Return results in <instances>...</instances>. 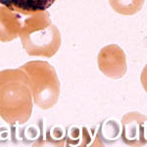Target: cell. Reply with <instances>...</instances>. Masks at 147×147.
I'll return each instance as SVG.
<instances>
[{"label": "cell", "instance_id": "obj_4", "mask_svg": "<svg viewBox=\"0 0 147 147\" xmlns=\"http://www.w3.org/2000/svg\"><path fill=\"white\" fill-rule=\"evenodd\" d=\"M109 3L118 14L131 16L141 10L144 0H109Z\"/></svg>", "mask_w": 147, "mask_h": 147}, {"label": "cell", "instance_id": "obj_2", "mask_svg": "<svg viewBox=\"0 0 147 147\" xmlns=\"http://www.w3.org/2000/svg\"><path fill=\"white\" fill-rule=\"evenodd\" d=\"M123 140L130 146L147 144V117L139 112H129L123 117Z\"/></svg>", "mask_w": 147, "mask_h": 147}, {"label": "cell", "instance_id": "obj_3", "mask_svg": "<svg viewBox=\"0 0 147 147\" xmlns=\"http://www.w3.org/2000/svg\"><path fill=\"white\" fill-rule=\"evenodd\" d=\"M56 0H0V6L10 10L38 13L44 12L53 5Z\"/></svg>", "mask_w": 147, "mask_h": 147}, {"label": "cell", "instance_id": "obj_5", "mask_svg": "<svg viewBox=\"0 0 147 147\" xmlns=\"http://www.w3.org/2000/svg\"><path fill=\"white\" fill-rule=\"evenodd\" d=\"M140 82H141V84L143 86L144 90L146 91L147 93V64L145 65V67L143 68L141 72V75H140Z\"/></svg>", "mask_w": 147, "mask_h": 147}, {"label": "cell", "instance_id": "obj_1", "mask_svg": "<svg viewBox=\"0 0 147 147\" xmlns=\"http://www.w3.org/2000/svg\"><path fill=\"white\" fill-rule=\"evenodd\" d=\"M98 66L106 77L121 79L125 75L127 70L125 52L116 44L104 47L98 55Z\"/></svg>", "mask_w": 147, "mask_h": 147}]
</instances>
